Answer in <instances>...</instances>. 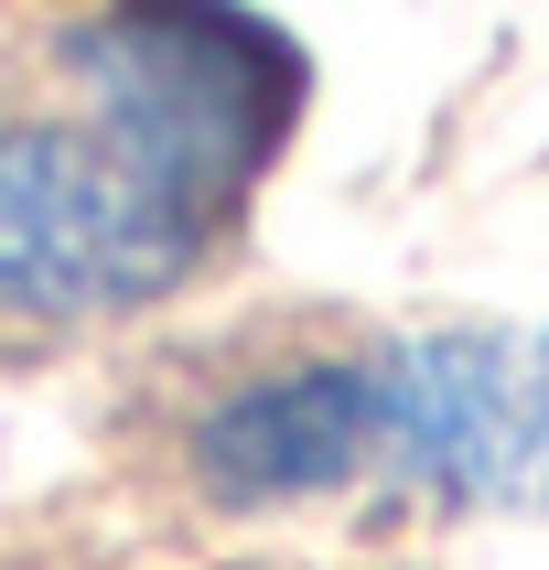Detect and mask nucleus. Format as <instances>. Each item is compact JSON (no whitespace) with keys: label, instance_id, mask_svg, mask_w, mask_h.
<instances>
[{"label":"nucleus","instance_id":"nucleus-2","mask_svg":"<svg viewBox=\"0 0 549 570\" xmlns=\"http://www.w3.org/2000/svg\"><path fill=\"white\" fill-rule=\"evenodd\" d=\"M205 226L108 129H0V302L11 313H129L194 269Z\"/></svg>","mask_w":549,"mask_h":570},{"label":"nucleus","instance_id":"nucleus-1","mask_svg":"<svg viewBox=\"0 0 549 570\" xmlns=\"http://www.w3.org/2000/svg\"><path fill=\"white\" fill-rule=\"evenodd\" d=\"M65 76L87 97V119L140 173H161L194 216H226L248 194L302 87L281 32H258L226 0H108L97 22H76Z\"/></svg>","mask_w":549,"mask_h":570},{"label":"nucleus","instance_id":"nucleus-4","mask_svg":"<svg viewBox=\"0 0 549 570\" xmlns=\"http://www.w3.org/2000/svg\"><path fill=\"white\" fill-rule=\"evenodd\" d=\"M194 463L226 507H302L366 474V431H355V366H291V377L237 387L205 431Z\"/></svg>","mask_w":549,"mask_h":570},{"label":"nucleus","instance_id":"nucleus-3","mask_svg":"<svg viewBox=\"0 0 549 570\" xmlns=\"http://www.w3.org/2000/svg\"><path fill=\"white\" fill-rule=\"evenodd\" d=\"M366 474L452 507H549V334H410L355 355Z\"/></svg>","mask_w":549,"mask_h":570}]
</instances>
